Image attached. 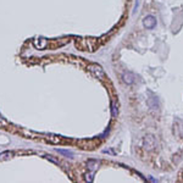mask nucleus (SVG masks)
<instances>
[{
  "instance_id": "f257e3e1",
  "label": "nucleus",
  "mask_w": 183,
  "mask_h": 183,
  "mask_svg": "<svg viewBox=\"0 0 183 183\" xmlns=\"http://www.w3.org/2000/svg\"><path fill=\"white\" fill-rule=\"evenodd\" d=\"M88 71L93 75L94 77L99 78V79H104L105 78V72L103 70V67L98 65V63H92V65H88Z\"/></svg>"
},
{
  "instance_id": "f03ea898",
  "label": "nucleus",
  "mask_w": 183,
  "mask_h": 183,
  "mask_svg": "<svg viewBox=\"0 0 183 183\" xmlns=\"http://www.w3.org/2000/svg\"><path fill=\"white\" fill-rule=\"evenodd\" d=\"M33 44H34V47L37 49H45V48H48L49 47V44L50 42L48 39H45V38H35L33 40Z\"/></svg>"
},
{
  "instance_id": "7ed1b4c3",
  "label": "nucleus",
  "mask_w": 183,
  "mask_h": 183,
  "mask_svg": "<svg viewBox=\"0 0 183 183\" xmlns=\"http://www.w3.org/2000/svg\"><path fill=\"white\" fill-rule=\"evenodd\" d=\"M143 24H144L145 28L151 30V28H154V27L156 26V20H155L154 16H146L143 20Z\"/></svg>"
},
{
  "instance_id": "20e7f679",
  "label": "nucleus",
  "mask_w": 183,
  "mask_h": 183,
  "mask_svg": "<svg viewBox=\"0 0 183 183\" xmlns=\"http://www.w3.org/2000/svg\"><path fill=\"white\" fill-rule=\"evenodd\" d=\"M144 148L146 150H153L155 148V138L153 135H146L144 138Z\"/></svg>"
},
{
  "instance_id": "39448f33",
  "label": "nucleus",
  "mask_w": 183,
  "mask_h": 183,
  "mask_svg": "<svg viewBox=\"0 0 183 183\" xmlns=\"http://www.w3.org/2000/svg\"><path fill=\"white\" fill-rule=\"evenodd\" d=\"M43 138H45L48 142H50L51 144H59V143H61V137L55 135V134H44Z\"/></svg>"
},
{
  "instance_id": "423d86ee",
  "label": "nucleus",
  "mask_w": 183,
  "mask_h": 183,
  "mask_svg": "<svg viewBox=\"0 0 183 183\" xmlns=\"http://www.w3.org/2000/svg\"><path fill=\"white\" fill-rule=\"evenodd\" d=\"M94 140H87V139H84V140H81L79 143H78V145L81 146L82 149H93L94 146H95V143H93Z\"/></svg>"
},
{
  "instance_id": "0eeeda50",
  "label": "nucleus",
  "mask_w": 183,
  "mask_h": 183,
  "mask_svg": "<svg viewBox=\"0 0 183 183\" xmlns=\"http://www.w3.org/2000/svg\"><path fill=\"white\" fill-rule=\"evenodd\" d=\"M14 158V151H10V150H6V151H3L0 153V160L1 161H9Z\"/></svg>"
},
{
  "instance_id": "6e6552de",
  "label": "nucleus",
  "mask_w": 183,
  "mask_h": 183,
  "mask_svg": "<svg viewBox=\"0 0 183 183\" xmlns=\"http://www.w3.org/2000/svg\"><path fill=\"white\" fill-rule=\"evenodd\" d=\"M122 79H123V82L126 84H132L134 82V77H133L132 73H130V72H125L122 75Z\"/></svg>"
},
{
  "instance_id": "1a4fd4ad",
  "label": "nucleus",
  "mask_w": 183,
  "mask_h": 183,
  "mask_svg": "<svg viewBox=\"0 0 183 183\" xmlns=\"http://www.w3.org/2000/svg\"><path fill=\"white\" fill-rule=\"evenodd\" d=\"M87 165H88V169H89V170L95 171V170L100 166V161H98V160H89V161L87 162Z\"/></svg>"
},
{
  "instance_id": "9d476101",
  "label": "nucleus",
  "mask_w": 183,
  "mask_h": 183,
  "mask_svg": "<svg viewBox=\"0 0 183 183\" xmlns=\"http://www.w3.org/2000/svg\"><path fill=\"white\" fill-rule=\"evenodd\" d=\"M94 175H95V171L88 170V171L86 172V175H84V181H86V182H93Z\"/></svg>"
},
{
  "instance_id": "9b49d317",
  "label": "nucleus",
  "mask_w": 183,
  "mask_h": 183,
  "mask_svg": "<svg viewBox=\"0 0 183 183\" xmlns=\"http://www.w3.org/2000/svg\"><path fill=\"white\" fill-rule=\"evenodd\" d=\"M111 112L114 116H117L118 114V103L116 102V100H114V102L111 103Z\"/></svg>"
},
{
  "instance_id": "f8f14e48",
  "label": "nucleus",
  "mask_w": 183,
  "mask_h": 183,
  "mask_svg": "<svg viewBox=\"0 0 183 183\" xmlns=\"http://www.w3.org/2000/svg\"><path fill=\"white\" fill-rule=\"evenodd\" d=\"M58 153H60V154H62V155H65V156H67V158H70V159H73V154H71L70 151H67V150H65V149H58Z\"/></svg>"
},
{
  "instance_id": "ddd939ff",
  "label": "nucleus",
  "mask_w": 183,
  "mask_h": 183,
  "mask_svg": "<svg viewBox=\"0 0 183 183\" xmlns=\"http://www.w3.org/2000/svg\"><path fill=\"white\" fill-rule=\"evenodd\" d=\"M43 158L44 159H47V160H49V161H51L53 164H55V165H59V161L55 159L54 156H51V155H45V154H43Z\"/></svg>"
},
{
  "instance_id": "4468645a",
  "label": "nucleus",
  "mask_w": 183,
  "mask_h": 183,
  "mask_svg": "<svg viewBox=\"0 0 183 183\" xmlns=\"http://www.w3.org/2000/svg\"><path fill=\"white\" fill-rule=\"evenodd\" d=\"M0 127H1V128H7L9 127V122L5 120L1 115H0Z\"/></svg>"
},
{
  "instance_id": "2eb2a0df",
  "label": "nucleus",
  "mask_w": 183,
  "mask_h": 183,
  "mask_svg": "<svg viewBox=\"0 0 183 183\" xmlns=\"http://www.w3.org/2000/svg\"><path fill=\"white\" fill-rule=\"evenodd\" d=\"M179 179L183 181V170H182V172H181V177H179Z\"/></svg>"
}]
</instances>
